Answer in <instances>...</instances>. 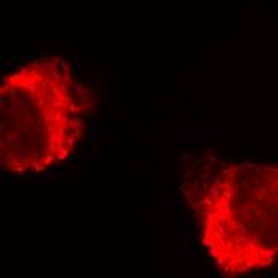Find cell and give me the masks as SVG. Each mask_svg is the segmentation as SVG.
Segmentation results:
<instances>
[{"mask_svg":"<svg viewBox=\"0 0 278 278\" xmlns=\"http://www.w3.org/2000/svg\"><path fill=\"white\" fill-rule=\"evenodd\" d=\"M198 238L221 273L238 276L278 259V166L214 163L189 178Z\"/></svg>","mask_w":278,"mask_h":278,"instance_id":"cell-1","label":"cell"},{"mask_svg":"<svg viewBox=\"0 0 278 278\" xmlns=\"http://www.w3.org/2000/svg\"><path fill=\"white\" fill-rule=\"evenodd\" d=\"M85 129V98L61 59L21 66L0 88V158L13 174H39L67 160Z\"/></svg>","mask_w":278,"mask_h":278,"instance_id":"cell-2","label":"cell"}]
</instances>
